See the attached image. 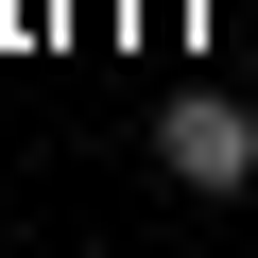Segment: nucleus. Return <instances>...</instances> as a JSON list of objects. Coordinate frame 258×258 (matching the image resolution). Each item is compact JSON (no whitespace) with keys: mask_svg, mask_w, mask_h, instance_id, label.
Masks as SVG:
<instances>
[{"mask_svg":"<svg viewBox=\"0 0 258 258\" xmlns=\"http://www.w3.org/2000/svg\"><path fill=\"white\" fill-rule=\"evenodd\" d=\"M155 172H172V189H207V207H224V189H258V103L189 86V103L155 120Z\"/></svg>","mask_w":258,"mask_h":258,"instance_id":"obj_1","label":"nucleus"}]
</instances>
